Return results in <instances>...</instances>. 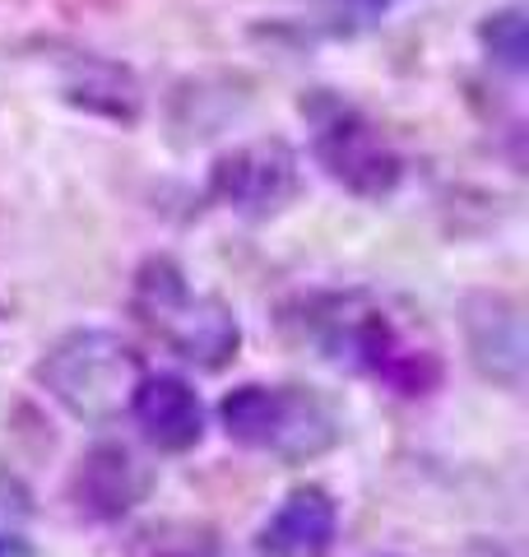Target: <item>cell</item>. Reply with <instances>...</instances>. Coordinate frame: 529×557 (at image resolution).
<instances>
[{
	"label": "cell",
	"mask_w": 529,
	"mask_h": 557,
	"mask_svg": "<svg viewBox=\"0 0 529 557\" xmlns=\"http://www.w3.org/2000/svg\"><path fill=\"white\" fill-rule=\"evenodd\" d=\"M131 413L139 432L158 450H168V456H182V450L200 446L205 437V405L182 376H168V372L145 376L131 395Z\"/></svg>",
	"instance_id": "cell-8"
},
{
	"label": "cell",
	"mask_w": 529,
	"mask_h": 557,
	"mask_svg": "<svg viewBox=\"0 0 529 557\" xmlns=\"http://www.w3.org/2000/svg\"><path fill=\"white\" fill-rule=\"evenodd\" d=\"M316 159L353 196H391L399 182L395 149L372 121H362L344 102H325V112H316Z\"/></svg>",
	"instance_id": "cell-5"
},
{
	"label": "cell",
	"mask_w": 529,
	"mask_h": 557,
	"mask_svg": "<svg viewBox=\"0 0 529 557\" xmlns=\"http://www.w3.org/2000/svg\"><path fill=\"white\" fill-rule=\"evenodd\" d=\"M316 10L334 33H362L391 10V0H316Z\"/></svg>",
	"instance_id": "cell-13"
},
{
	"label": "cell",
	"mask_w": 529,
	"mask_h": 557,
	"mask_svg": "<svg viewBox=\"0 0 529 557\" xmlns=\"http://www.w3.org/2000/svg\"><path fill=\"white\" fill-rule=\"evenodd\" d=\"M340 534V507L325 487H293L256 539L260 557H325Z\"/></svg>",
	"instance_id": "cell-9"
},
{
	"label": "cell",
	"mask_w": 529,
	"mask_h": 557,
	"mask_svg": "<svg viewBox=\"0 0 529 557\" xmlns=\"http://www.w3.org/2000/svg\"><path fill=\"white\" fill-rule=\"evenodd\" d=\"M219 423L237 446L264 450L284 465L316 460L340 442V418L303 386H237L219 399Z\"/></svg>",
	"instance_id": "cell-4"
},
{
	"label": "cell",
	"mask_w": 529,
	"mask_h": 557,
	"mask_svg": "<svg viewBox=\"0 0 529 557\" xmlns=\"http://www.w3.org/2000/svg\"><path fill=\"white\" fill-rule=\"evenodd\" d=\"M465 339L469 358L488 381L516 391L525 381V317L502 293H473L465 298Z\"/></svg>",
	"instance_id": "cell-7"
},
{
	"label": "cell",
	"mask_w": 529,
	"mask_h": 557,
	"mask_svg": "<svg viewBox=\"0 0 529 557\" xmlns=\"http://www.w3.org/2000/svg\"><path fill=\"white\" fill-rule=\"evenodd\" d=\"M149 487V474L126 446H94L75 469V502L94 520H121Z\"/></svg>",
	"instance_id": "cell-10"
},
{
	"label": "cell",
	"mask_w": 529,
	"mask_h": 557,
	"mask_svg": "<svg viewBox=\"0 0 529 557\" xmlns=\"http://www.w3.org/2000/svg\"><path fill=\"white\" fill-rule=\"evenodd\" d=\"M0 557H38L24 530H0Z\"/></svg>",
	"instance_id": "cell-14"
},
{
	"label": "cell",
	"mask_w": 529,
	"mask_h": 557,
	"mask_svg": "<svg viewBox=\"0 0 529 557\" xmlns=\"http://www.w3.org/2000/svg\"><path fill=\"white\" fill-rule=\"evenodd\" d=\"M297 186H303V177H297V153L284 139H256V145L223 153L214 163V177H209L214 200L246 219L279 214V209L297 196Z\"/></svg>",
	"instance_id": "cell-6"
},
{
	"label": "cell",
	"mask_w": 529,
	"mask_h": 557,
	"mask_svg": "<svg viewBox=\"0 0 529 557\" xmlns=\"http://www.w3.org/2000/svg\"><path fill=\"white\" fill-rule=\"evenodd\" d=\"M38 381L65 413L84 423H112L131 409V395L145 381V362L112 330H70L47 348Z\"/></svg>",
	"instance_id": "cell-3"
},
{
	"label": "cell",
	"mask_w": 529,
	"mask_h": 557,
	"mask_svg": "<svg viewBox=\"0 0 529 557\" xmlns=\"http://www.w3.org/2000/svg\"><path fill=\"white\" fill-rule=\"evenodd\" d=\"M479 38L488 47V57L497 61L502 70H510V75H520V70L529 65V24H525V10L520 5H506L497 14H488Z\"/></svg>",
	"instance_id": "cell-11"
},
{
	"label": "cell",
	"mask_w": 529,
	"mask_h": 557,
	"mask_svg": "<svg viewBox=\"0 0 529 557\" xmlns=\"http://www.w3.org/2000/svg\"><path fill=\"white\" fill-rule=\"evenodd\" d=\"M135 557H223L214 530L190 525V520H168L153 525L149 534H139Z\"/></svg>",
	"instance_id": "cell-12"
},
{
	"label": "cell",
	"mask_w": 529,
	"mask_h": 557,
	"mask_svg": "<svg viewBox=\"0 0 529 557\" xmlns=\"http://www.w3.org/2000/svg\"><path fill=\"white\" fill-rule=\"evenodd\" d=\"M131 311L158 344H168L176 358L200 372H219L237 358L242 325L233 307L214 293H196L186 284L182 265L168 256H153L139 265Z\"/></svg>",
	"instance_id": "cell-2"
},
{
	"label": "cell",
	"mask_w": 529,
	"mask_h": 557,
	"mask_svg": "<svg viewBox=\"0 0 529 557\" xmlns=\"http://www.w3.org/2000/svg\"><path fill=\"white\" fill-rule=\"evenodd\" d=\"M303 321L330 362H348V368L395 386L399 395H428L441 381L436 348L418 344L391 311L362 293L311 302V317Z\"/></svg>",
	"instance_id": "cell-1"
}]
</instances>
